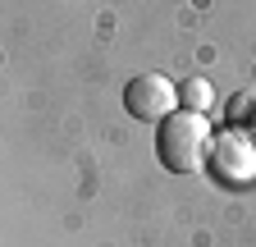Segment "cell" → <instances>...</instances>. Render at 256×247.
<instances>
[{
  "label": "cell",
  "mask_w": 256,
  "mask_h": 247,
  "mask_svg": "<svg viewBox=\"0 0 256 247\" xmlns=\"http://www.w3.org/2000/svg\"><path fill=\"white\" fill-rule=\"evenodd\" d=\"M210 124L197 110H174L165 124H156V156L170 174H192L210 156Z\"/></svg>",
  "instance_id": "cell-1"
},
{
  "label": "cell",
  "mask_w": 256,
  "mask_h": 247,
  "mask_svg": "<svg viewBox=\"0 0 256 247\" xmlns=\"http://www.w3.org/2000/svg\"><path fill=\"white\" fill-rule=\"evenodd\" d=\"M124 110L142 124H165L178 110V92L165 74H138L124 87Z\"/></svg>",
  "instance_id": "cell-2"
},
{
  "label": "cell",
  "mask_w": 256,
  "mask_h": 247,
  "mask_svg": "<svg viewBox=\"0 0 256 247\" xmlns=\"http://www.w3.org/2000/svg\"><path fill=\"white\" fill-rule=\"evenodd\" d=\"M215 174H220V178H234V183H242V178L256 174V146H252L238 128L224 133V138L215 142Z\"/></svg>",
  "instance_id": "cell-3"
},
{
  "label": "cell",
  "mask_w": 256,
  "mask_h": 247,
  "mask_svg": "<svg viewBox=\"0 0 256 247\" xmlns=\"http://www.w3.org/2000/svg\"><path fill=\"white\" fill-rule=\"evenodd\" d=\"M229 119H234V128H238V133L256 128V92H238L234 106H229Z\"/></svg>",
  "instance_id": "cell-4"
}]
</instances>
